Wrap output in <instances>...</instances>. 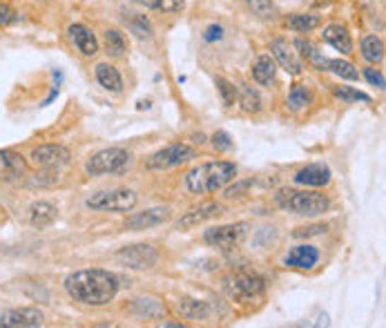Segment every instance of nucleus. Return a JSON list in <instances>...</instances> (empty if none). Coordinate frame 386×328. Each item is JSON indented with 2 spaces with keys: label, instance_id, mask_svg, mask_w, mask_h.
<instances>
[{
  "label": "nucleus",
  "instance_id": "nucleus-4",
  "mask_svg": "<svg viewBox=\"0 0 386 328\" xmlns=\"http://www.w3.org/2000/svg\"><path fill=\"white\" fill-rule=\"evenodd\" d=\"M223 291L237 304H255L266 295V281L252 270H233L223 279Z\"/></svg>",
  "mask_w": 386,
  "mask_h": 328
},
{
  "label": "nucleus",
  "instance_id": "nucleus-2",
  "mask_svg": "<svg viewBox=\"0 0 386 328\" xmlns=\"http://www.w3.org/2000/svg\"><path fill=\"white\" fill-rule=\"evenodd\" d=\"M237 179V165L233 161H206L192 168L185 177V188L192 194H212Z\"/></svg>",
  "mask_w": 386,
  "mask_h": 328
},
{
  "label": "nucleus",
  "instance_id": "nucleus-20",
  "mask_svg": "<svg viewBox=\"0 0 386 328\" xmlns=\"http://www.w3.org/2000/svg\"><path fill=\"white\" fill-rule=\"evenodd\" d=\"M250 74H252V81L257 85H262V88H270V85L275 83L277 78V63L273 61V56L268 54H262L257 56L252 67H250Z\"/></svg>",
  "mask_w": 386,
  "mask_h": 328
},
{
  "label": "nucleus",
  "instance_id": "nucleus-21",
  "mask_svg": "<svg viewBox=\"0 0 386 328\" xmlns=\"http://www.w3.org/2000/svg\"><path fill=\"white\" fill-rule=\"evenodd\" d=\"M94 76H96L98 85H101L103 90L114 92V94L123 92V76H121V72L112 63H96Z\"/></svg>",
  "mask_w": 386,
  "mask_h": 328
},
{
  "label": "nucleus",
  "instance_id": "nucleus-16",
  "mask_svg": "<svg viewBox=\"0 0 386 328\" xmlns=\"http://www.w3.org/2000/svg\"><path fill=\"white\" fill-rule=\"evenodd\" d=\"M322 38H324L326 45H331L333 49L341 52L344 56H351L353 54V36H351L346 25H341V23L326 25L324 32H322Z\"/></svg>",
  "mask_w": 386,
  "mask_h": 328
},
{
  "label": "nucleus",
  "instance_id": "nucleus-11",
  "mask_svg": "<svg viewBox=\"0 0 386 328\" xmlns=\"http://www.w3.org/2000/svg\"><path fill=\"white\" fill-rule=\"evenodd\" d=\"M32 161L38 168H49V170H59L69 165L71 154L65 146H56V144H47V146H38L32 150Z\"/></svg>",
  "mask_w": 386,
  "mask_h": 328
},
{
  "label": "nucleus",
  "instance_id": "nucleus-12",
  "mask_svg": "<svg viewBox=\"0 0 386 328\" xmlns=\"http://www.w3.org/2000/svg\"><path fill=\"white\" fill-rule=\"evenodd\" d=\"M67 36L71 40V45H74L85 59H92V56L98 54V47H101V42H98L96 34L92 27L83 25V23H74L67 27Z\"/></svg>",
  "mask_w": 386,
  "mask_h": 328
},
{
  "label": "nucleus",
  "instance_id": "nucleus-32",
  "mask_svg": "<svg viewBox=\"0 0 386 328\" xmlns=\"http://www.w3.org/2000/svg\"><path fill=\"white\" fill-rule=\"evenodd\" d=\"M312 103V92L306 88V85H293L291 92H288V105L291 110L299 112V110H306Z\"/></svg>",
  "mask_w": 386,
  "mask_h": 328
},
{
  "label": "nucleus",
  "instance_id": "nucleus-3",
  "mask_svg": "<svg viewBox=\"0 0 386 328\" xmlns=\"http://www.w3.org/2000/svg\"><path fill=\"white\" fill-rule=\"evenodd\" d=\"M275 204L281 210H288L299 217H320L331 208V199L322 192H310V190H291L283 188L275 194Z\"/></svg>",
  "mask_w": 386,
  "mask_h": 328
},
{
  "label": "nucleus",
  "instance_id": "nucleus-33",
  "mask_svg": "<svg viewBox=\"0 0 386 328\" xmlns=\"http://www.w3.org/2000/svg\"><path fill=\"white\" fill-rule=\"evenodd\" d=\"M333 94L341 103H370L373 101L368 94L355 90V88H349V85H333Z\"/></svg>",
  "mask_w": 386,
  "mask_h": 328
},
{
  "label": "nucleus",
  "instance_id": "nucleus-6",
  "mask_svg": "<svg viewBox=\"0 0 386 328\" xmlns=\"http://www.w3.org/2000/svg\"><path fill=\"white\" fill-rule=\"evenodd\" d=\"M136 204H139L136 192L127 188L96 192L85 201V206L96 212H130L136 208Z\"/></svg>",
  "mask_w": 386,
  "mask_h": 328
},
{
  "label": "nucleus",
  "instance_id": "nucleus-24",
  "mask_svg": "<svg viewBox=\"0 0 386 328\" xmlns=\"http://www.w3.org/2000/svg\"><path fill=\"white\" fill-rule=\"evenodd\" d=\"M177 308L181 312V317L185 320H192V322H199V320H208L210 317V306L201 299H192V297H181L177 302Z\"/></svg>",
  "mask_w": 386,
  "mask_h": 328
},
{
  "label": "nucleus",
  "instance_id": "nucleus-8",
  "mask_svg": "<svg viewBox=\"0 0 386 328\" xmlns=\"http://www.w3.org/2000/svg\"><path fill=\"white\" fill-rule=\"evenodd\" d=\"M194 156H197V152L188 144H172L159 152H154L146 161V168L152 170V172H161V170H170L181 163H188L194 159Z\"/></svg>",
  "mask_w": 386,
  "mask_h": 328
},
{
  "label": "nucleus",
  "instance_id": "nucleus-13",
  "mask_svg": "<svg viewBox=\"0 0 386 328\" xmlns=\"http://www.w3.org/2000/svg\"><path fill=\"white\" fill-rule=\"evenodd\" d=\"M45 315L38 308H11L0 315V326L7 328H36L42 326Z\"/></svg>",
  "mask_w": 386,
  "mask_h": 328
},
{
  "label": "nucleus",
  "instance_id": "nucleus-31",
  "mask_svg": "<svg viewBox=\"0 0 386 328\" xmlns=\"http://www.w3.org/2000/svg\"><path fill=\"white\" fill-rule=\"evenodd\" d=\"M248 9L262 20H275L279 16V9L275 5V0H246Z\"/></svg>",
  "mask_w": 386,
  "mask_h": 328
},
{
  "label": "nucleus",
  "instance_id": "nucleus-40",
  "mask_svg": "<svg viewBox=\"0 0 386 328\" xmlns=\"http://www.w3.org/2000/svg\"><path fill=\"white\" fill-rule=\"evenodd\" d=\"M18 20V13L13 11L9 5L5 3H0V27H5V25H11V23H16Z\"/></svg>",
  "mask_w": 386,
  "mask_h": 328
},
{
  "label": "nucleus",
  "instance_id": "nucleus-34",
  "mask_svg": "<svg viewBox=\"0 0 386 328\" xmlns=\"http://www.w3.org/2000/svg\"><path fill=\"white\" fill-rule=\"evenodd\" d=\"M136 3L161 13H181L185 9V0H136Z\"/></svg>",
  "mask_w": 386,
  "mask_h": 328
},
{
  "label": "nucleus",
  "instance_id": "nucleus-38",
  "mask_svg": "<svg viewBox=\"0 0 386 328\" xmlns=\"http://www.w3.org/2000/svg\"><path fill=\"white\" fill-rule=\"evenodd\" d=\"M364 78L370 83V85H375V88H380V90H384V85H386V81H384V74L380 72V69H375V67H364Z\"/></svg>",
  "mask_w": 386,
  "mask_h": 328
},
{
  "label": "nucleus",
  "instance_id": "nucleus-39",
  "mask_svg": "<svg viewBox=\"0 0 386 328\" xmlns=\"http://www.w3.org/2000/svg\"><path fill=\"white\" fill-rule=\"evenodd\" d=\"M326 233V226L322 223H315V226H308V228H297L293 233V237L302 239V237H315V235H324Z\"/></svg>",
  "mask_w": 386,
  "mask_h": 328
},
{
  "label": "nucleus",
  "instance_id": "nucleus-7",
  "mask_svg": "<svg viewBox=\"0 0 386 328\" xmlns=\"http://www.w3.org/2000/svg\"><path fill=\"white\" fill-rule=\"evenodd\" d=\"M248 230H250L248 221L226 223V226H217V228H208V230L204 233V241L212 248L233 250L235 246H239L241 241L246 239Z\"/></svg>",
  "mask_w": 386,
  "mask_h": 328
},
{
  "label": "nucleus",
  "instance_id": "nucleus-26",
  "mask_svg": "<svg viewBox=\"0 0 386 328\" xmlns=\"http://www.w3.org/2000/svg\"><path fill=\"white\" fill-rule=\"evenodd\" d=\"M132 312L136 317H146V320H154L165 315V306L159 302V299L152 297H136L132 302Z\"/></svg>",
  "mask_w": 386,
  "mask_h": 328
},
{
  "label": "nucleus",
  "instance_id": "nucleus-9",
  "mask_svg": "<svg viewBox=\"0 0 386 328\" xmlns=\"http://www.w3.org/2000/svg\"><path fill=\"white\" fill-rule=\"evenodd\" d=\"M117 262L130 270H150L159 262V252L150 244H134L121 248L117 252Z\"/></svg>",
  "mask_w": 386,
  "mask_h": 328
},
{
  "label": "nucleus",
  "instance_id": "nucleus-19",
  "mask_svg": "<svg viewBox=\"0 0 386 328\" xmlns=\"http://www.w3.org/2000/svg\"><path fill=\"white\" fill-rule=\"evenodd\" d=\"M223 212V208H221V204H217V201H208V204H201L199 208H192L190 212H185V215L177 221V228H194V226H199V223H204V221H208V219H214V217H219Z\"/></svg>",
  "mask_w": 386,
  "mask_h": 328
},
{
  "label": "nucleus",
  "instance_id": "nucleus-18",
  "mask_svg": "<svg viewBox=\"0 0 386 328\" xmlns=\"http://www.w3.org/2000/svg\"><path fill=\"white\" fill-rule=\"evenodd\" d=\"M170 219V208H150L143 212H134L132 217H127L125 228L127 230H148V228L161 226Z\"/></svg>",
  "mask_w": 386,
  "mask_h": 328
},
{
  "label": "nucleus",
  "instance_id": "nucleus-1",
  "mask_svg": "<svg viewBox=\"0 0 386 328\" xmlns=\"http://www.w3.org/2000/svg\"><path fill=\"white\" fill-rule=\"evenodd\" d=\"M119 277L105 268H85L65 277V291L83 306L101 308L114 302L119 295Z\"/></svg>",
  "mask_w": 386,
  "mask_h": 328
},
{
  "label": "nucleus",
  "instance_id": "nucleus-14",
  "mask_svg": "<svg viewBox=\"0 0 386 328\" xmlns=\"http://www.w3.org/2000/svg\"><path fill=\"white\" fill-rule=\"evenodd\" d=\"M317 262H320V248L310 246V244L295 246L283 257V266L297 268V270H310L317 266Z\"/></svg>",
  "mask_w": 386,
  "mask_h": 328
},
{
  "label": "nucleus",
  "instance_id": "nucleus-36",
  "mask_svg": "<svg viewBox=\"0 0 386 328\" xmlns=\"http://www.w3.org/2000/svg\"><path fill=\"white\" fill-rule=\"evenodd\" d=\"M217 90H219V94H221V103H223V107H233L235 101H237V88H235V83L226 81L223 76H217Z\"/></svg>",
  "mask_w": 386,
  "mask_h": 328
},
{
  "label": "nucleus",
  "instance_id": "nucleus-35",
  "mask_svg": "<svg viewBox=\"0 0 386 328\" xmlns=\"http://www.w3.org/2000/svg\"><path fill=\"white\" fill-rule=\"evenodd\" d=\"M239 92H241V107H244V112H248V114H257L262 110V96H259V92H257L255 88H250V85H241L239 88Z\"/></svg>",
  "mask_w": 386,
  "mask_h": 328
},
{
  "label": "nucleus",
  "instance_id": "nucleus-25",
  "mask_svg": "<svg viewBox=\"0 0 386 328\" xmlns=\"http://www.w3.org/2000/svg\"><path fill=\"white\" fill-rule=\"evenodd\" d=\"M360 52H362V59L370 65H380L384 61V40L380 36L368 34L362 38L360 42Z\"/></svg>",
  "mask_w": 386,
  "mask_h": 328
},
{
  "label": "nucleus",
  "instance_id": "nucleus-28",
  "mask_svg": "<svg viewBox=\"0 0 386 328\" xmlns=\"http://www.w3.org/2000/svg\"><path fill=\"white\" fill-rule=\"evenodd\" d=\"M123 25L141 40L152 38V23L143 13H127V16H123Z\"/></svg>",
  "mask_w": 386,
  "mask_h": 328
},
{
  "label": "nucleus",
  "instance_id": "nucleus-5",
  "mask_svg": "<svg viewBox=\"0 0 386 328\" xmlns=\"http://www.w3.org/2000/svg\"><path fill=\"white\" fill-rule=\"evenodd\" d=\"M132 156L123 148H105L101 152L92 154L85 163V172L90 177H103V175H121L130 168Z\"/></svg>",
  "mask_w": 386,
  "mask_h": 328
},
{
  "label": "nucleus",
  "instance_id": "nucleus-30",
  "mask_svg": "<svg viewBox=\"0 0 386 328\" xmlns=\"http://www.w3.org/2000/svg\"><path fill=\"white\" fill-rule=\"evenodd\" d=\"M324 69H326V72H333L335 76L344 78V81H357V78H360V72L355 69V65L344 61V59H326Z\"/></svg>",
  "mask_w": 386,
  "mask_h": 328
},
{
  "label": "nucleus",
  "instance_id": "nucleus-10",
  "mask_svg": "<svg viewBox=\"0 0 386 328\" xmlns=\"http://www.w3.org/2000/svg\"><path fill=\"white\" fill-rule=\"evenodd\" d=\"M270 56H273V61L283 69V72H288L293 76H299L304 72V61L302 56L297 54L293 42H288V38H273L270 40Z\"/></svg>",
  "mask_w": 386,
  "mask_h": 328
},
{
  "label": "nucleus",
  "instance_id": "nucleus-23",
  "mask_svg": "<svg viewBox=\"0 0 386 328\" xmlns=\"http://www.w3.org/2000/svg\"><path fill=\"white\" fill-rule=\"evenodd\" d=\"M56 217H59V208L49 201H36L32 208H30V221L34 228L42 230V228H49Z\"/></svg>",
  "mask_w": 386,
  "mask_h": 328
},
{
  "label": "nucleus",
  "instance_id": "nucleus-27",
  "mask_svg": "<svg viewBox=\"0 0 386 328\" xmlns=\"http://www.w3.org/2000/svg\"><path fill=\"white\" fill-rule=\"evenodd\" d=\"M283 23L293 32L308 34V32L315 30V27H320V16H317V13H291V16L286 18Z\"/></svg>",
  "mask_w": 386,
  "mask_h": 328
},
{
  "label": "nucleus",
  "instance_id": "nucleus-15",
  "mask_svg": "<svg viewBox=\"0 0 386 328\" xmlns=\"http://www.w3.org/2000/svg\"><path fill=\"white\" fill-rule=\"evenodd\" d=\"M27 175L25 156L13 150H0V181H18Z\"/></svg>",
  "mask_w": 386,
  "mask_h": 328
},
{
  "label": "nucleus",
  "instance_id": "nucleus-37",
  "mask_svg": "<svg viewBox=\"0 0 386 328\" xmlns=\"http://www.w3.org/2000/svg\"><path fill=\"white\" fill-rule=\"evenodd\" d=\"M233 136L228 134V132H223V130H219V132H214L212 134V148L217 150V152H230L233 150Z\"/></svg>",
  "mask_w": 386,
  "mask_h": 328
},
{
  "label": "nucleus",
  "instance_id": "nucleus-29",
  "mask_svg": "<svg viewBox=\"0 0 386 328\" xmlns=\"http://www.w3.org/2000/svg\"><path fill=\"white\" fill-rule=\"evenodd\" d=\"M293 45H295V49H299L297 54L302 56V59H306L310 65H315L317 69H324V65H326L324 54H322L315 45H312L310 40H306V38H297V40L293 42Z\"/></svg>",
  "mask_w": 386,
  "mask_h": 328
},
{
  "label": "nucleus",
  "instance_id": "nucleus-41",
  "mask_svg": "<svg viewBox=\"0 0 386 328\" xmlns=\"http://www.w3.org/2000/svg\"><path fill=\"white\" fill-rule=\"evenodd\" d=\"M221 38H223V27L221 25H210L208 30L204 32L206 42H214V40H221Z\"/></svg>",
  "mask_w": 386,
  "mask_h": 328
},
{
  "label": "nucleus",
  "instance_id": "nucleus-17",
  "mask_svg": "<svg viewBox=\"0 0 386 328\" xmlns=\"http://www.w3.org/2000/svg\"><path fill=\"white\" fill-rule=\"evenodd\" d=\"M293 179L297 185H304V188H324V185L331 183V168L324 163H310L299 170Z\"/></svg>",
  "mask_w": 386,
  "mask_h": 328
},
{
  "label": "nucleus",
  "instance_id": "nucleus-22",
  "mask_svg": "<svg viewBox=\"0 0 386 328\" xmlns=\"http://www.w3.org/2000/svg\"><path fill=\"white\" fill-rule=\"evenodd\" d=\"M103 49L105 54L110 56V59H123V56L127 54V38L121 30H117V27H107V30L103 32Z\"/></svg>",
  "mask_w": 386,
  "mask_h": 328
}]
</instances>
